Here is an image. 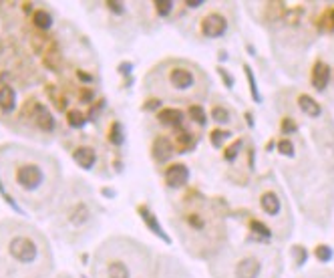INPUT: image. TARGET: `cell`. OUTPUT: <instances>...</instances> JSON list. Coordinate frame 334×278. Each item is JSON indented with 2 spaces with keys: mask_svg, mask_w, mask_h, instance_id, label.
<instances>
[{
  "mask_svg": "<svg viewBox=\"0 0 334 278\" xmlns=\"http://www.w3.org/2000/svg\"><path fill=\"white\" fill-rule=\"evenodd\" d=\"M228 31V20L224 14L219 12H212L202 20V32L208 38H217V36H224V32Z\"/></svg>",
  "mask_w": 334,
  "mask_h": 278,
  "instance_id": "obj_3",
  "label": "cell"
},
{
  "mask_svg": "<svg viewBox=\"0 0 334 278\" xmlns=\"http://www.w3.org/2000/svg\"><path fill=\"white\" fill-rule=\"evenodd\" d=\"M187 178H189V172L183 163H173L165 172V182L169 187H182L187 182Z\"/></svg>",
  "mask_w": 334,
  "mask_h": 278,
  "instance_id": "obj_5",
  "label": "cell"
},
{
  "mask_svg": "<svg viewBox=\"0 0 334 278\" xmlns=\"http://www.w3.org/2000/svg\"><path fill=\"white\" fill-rule=\"evenodd\" d=\"M226 137H230L228 131H219V129H215V131L212 133V143H213V145H221V141H224Z\"/></svg>",
  "mask_w": 334,
  "mask_h": 278,
  "instance_id": "obj_26",
  "label": "cell"
},
{
  "mask_svg": "<svg viewBox=\"0 0 334 278\" xmlns=\"http://www.w3.org/2000/svg\"><path fill=\"white\" fill-rule=\"evenodd\" d=\"M32 20H34V27H36L38 31H49V29L53 27V16H51V12H47V10H36L34 16H32Z\"/></svg>",
  "mask_w": 334,
  "mask_h": 278,
  "instance_id": "obj_17",
  "label": "cell"
},
{
  "mask_svg": "<svg viewBox=\"0 0 334 278\" xmlns=\"http://www.w3.org/2000/svg\"><path fill=\"white\" fill-rule=\"evenodd\" d=\"M219 73H221V77H224V81H226L228 87H232V85H234V79H230V75H228L224 69H219Z\"/></svg>",
  "mask_w": 334,
  "mask_h": 278,
  "instance_id": "obj_29",
  "label": "cell"
},
{
  "mask_svg": "<svg viewBox=\"0 0 334 278\" xmlns=\"http://www.w3.org/2000/svg\"><path fill=\"white\" fill-rule=\"evenodd\" d=\"M262 270V264L256 256H248V258H243L238 262L236 266V278H258Z\"/></svg>",
  "mask_w": 334,
  "mask_h": 278,
  "instance_id": "obj_6",
  "label": "cell"
},
{
  "mask_svg": "<svg viewBox=\"0 0 334 278\" xmlns=\"http://www.w3.org/2000/svg\"><path fill=\"white\" fill-rule=\"evenodd\" d=\"M8 256L22 266H30L38 260V244L27 234H16L8 240Z\"/></svg>",
  "mask_w": 334,
  "mask_h": 278,
  "instance_id": "obj_2",
  "label": "cell"
},
{
  "mask_svg": "<svg viewBox=\"0 0 334 278\" xmlns=\"http://www.w3.org/2000/svg\"><path fill=\"white\" fill-rule=\"evenodd\" d=\"M89 218H91V212H89V206L87 204H75L69 212V224H73L75 228H81L89 222Z\"/></svg>",
  "mask_w": 334,
  "mask_h": 278,
  "instance_id": "obj_10",
  "label": "cell"
},
{
  "mask_svg": "<svg viewBox=\"0 0 334 278\" xmlns=\"http://www.w3.org/2000/svg\"><path fill=\"white\" fill-rule=\"evenodd\" d=\"M314 256L320 260V262H328L330 258H332V250L328 248V246H316V250H314Z\"/></svg>",
  "mask_w": 334,
  "mask_h": 278,
  "instance_id": "obj_22",
  "label": "cell"
},
{
  "mask_svg": "<svg viewBox=\"0 0 334 278\" xmlns=\"http://www.w3.org/2000/svg\"><path fill=\"white\" fill-rule=\"evenodd\" d=\"M330 23H332V27H334V10L330 12Z\"/></svg>",
  "mask_w": 334,
  "mask_h": 278,
  "instance_id": "obj_30",
  "label": "cell"
},
{
  "mask_svg": "<svg viewBox=\"0 0 334 278\" xmlns=\"http://www.w3.org/2000/svg\"><path fill=\"white\" fill-rule=\"evenodd\" d=\"M240 147H242V141L234 143V147H228V149H226V159H236V155H238V152H240Z\"/></svg>",
  "mask_w": 334,
  "mask_h": 278,
  "instance_id": "obj_27",
  "label": "cell"
},
{
  "mask_svg": "<svg viewBox=\"0 0 334 278\" xmlns=\"http://www.w3.org/2000/svg\"><path fill=\"white\" fill-rule=\"evenodd\" d=\"M282 129H284L286 133H292V131H296V123H294L292 119H284V121H282Z\"/></svg>",
  "mask_w": 334,
  "mask_h": 278,
  "instance_id": "obj_28",
  "label": "cell"
},
{
  "mask_svg": "<svg viewBox=\"0 0 334 278\" xmlns=\"http://www.w3.org/2000/svg\"><path fill=\"white\" fill-rule=\"evenodd\" d=\"M151 154H153V159L157 161V163H165L173 155V145L167 141V137H157V139H155V143H153Z\"/></svg>",
  "mask_w": 334,
  "mask_h": 278,
  "instance_id": "obj_7",
  "label": "cell"
},
{
  "mask_svg": "<svg viewBox=\"0 0 334 278\" xmlns=\"http://www.w3.org/2000/svg\"><path fill=\"white\" fill-rule=\"evenodd\" d=\"M34 121H36V125H38V129H42V131H53L55 125H57L53 113L47 109V107H42V105L36 107V111H34Z\"/></svg>",
  "mask_w": 334,
  "mask_h": 278,
  "instance_id": "obj_12",
  "label": "cell"
},
{
  "mask_svg": "<svg viewBox=\"0 0 334 278\" xmlns=\"http://www.w3.org/2000/svg\"><path fill=\"white\" fill-rule=\"evenodd\" d=\"M0 155H4L6 161V174L8 184L18 191V196H25L27 200H32L36 196H42V191L49 187L53 174L49 165L42 161V155H36L29 149H2Z\"/></svg>",
  "mask_w": 334,
  "mask_h": 278,
  "instance_id": "obj_1",
  "label": "cell"
},
{
  "mask_svg": "<svg viewBox=\"0 0 334 278\" xmlns=\"http://www.w3.org/2000/svg\"><path fill=\"white\" fill-rule=\"evenodd\" d=\"M167 81H169V85H171L173 89H177V91H187L189 87H193L195 77H193V73H191L187 67H175V69H171Z\"/></svg>",
  "mask_w": 334,
  "mask_h": 278,
  "instance_id": "obj_4",
  "label": "cell"
},
{
  "mask_svg": "<svg viewBox=\"0 0 334 278\" xmlns=\"http://www.w3.org/2000/svg\"><path fill=\"white\" fill-rule=\"evenodd\" d=\"M159 121L163 125H169V127H180L182 121H183V113L177 111V109H163L159 113Z\"/></svg>",
  "mask_w": 334,
  "mask_h": 278,
  "instance_id": "obj_16",
  "label": "cell"
},
{
  "mask_svg": "<svg viewBox=\"0 0 334 278\" xmlns=\"http://www.w3.org/2000/svg\"><path fill=\"white\" fill-rule=\"evenodd\" d=\"M66 121H69L73 127H83L85 117H83L81 111H69V115H66Z\"/></svg>",
  "mask_w": 334,
  "mask_h": 278,
  "instance_id": "obj_24",
  "label": "cell"
},
{
  "mask_svg": "<svg viewBox=\"0 0 334 278\" xmlns=\"http://www.w3.org/2000/svg\"><path fill=\"white\" fill-rule=\"evenodd\" d=\"M73 159H75L81 167L91 169V167L95 165V161H97V154H95V149H93V147L83 145V147H77L75 152H73Z\"/></svg>",
  "mask_w": 334,
  "mask_h": 278,
  "instance_id": "obj_9",
  "label": "cell"
},
{
  "mask_svg": "<svg viewBox=\"0 0 334 278\" xmlns=\"http://www.w3.org/2000/svg\"><path fill=\"white\" fill-rule=\"evenodd\" d=\"M278 152H280L282 155H286V157H294V154H296L292 141H288V139H284V141L278 143Z\"/></svg>",
  "mask_w": 334,
  "mask_h": 278,
  "instance_id": "obj_21",
  "label": "cell"
},
{
  "mask_svg": "<svg viewBox=\"0 0 334 278\" xmlns=\"http://www.w3.org/2000/svg\"><path fill=\"white\" fill-rule=\"evenodd\" d=\"M105 278H131V270L123 260H111L103 270Z\"/></svg>",
  "mask_w": 334,
  "mask_h": 278,
  "instance_id": "obj_11",
  "label": "cell"
},
{
  "mask_svg": "<svg viewBox=\"0 0 334 278\" xmlns=\"http://www.w3.org/2000/svg\"><path fill=\"white\" fill-rule=\"evenodd\" d=\"M212 117H213L215 123H221V125L232 119V115H230V111L226 109V107H213V109H212Z\"/></svg>",
  "mask_w": 334,
  "mask_h": 278,
  "instance_id": "obj_18",
  "label": "cell"
},
{
  "mask_svg": "<svg viewBox=\"0 0 334 278\" xmlns=\"http://www.w3.org/2000/svg\"><path fill=\"white\" fill-rule=\"evenodd\" d=\"M155 8H157V12H159V16H167V14L171 12V8H173V4L169 2V0H157V2H155Z\"/></svg>",
  "mask_w": 334,
  "mask_h": 278,
  "instance_id": "obj_25",
  "label": "cell"
},
{
  "mask_svg": "<svg viewBox=\"0 0 334 278\" xmlns=\"http://www.w3.org/2000/svg\"><path fill=\"white\" fill-rule=\"evenodd\" d=\"M16 107V95L12 91V87H0V109H2L4 113H10L14 111Z\"/></svg>",
  "mask_w": 334,
  "mask_h": 278,
  "instance_id": "obj_15",
  "label": "cell"
},
{
  "mask_svg": "<svg viewBox=\"0 0 334 278\" xmlns=\"http://www.w3.org/2000/svg\"><path fill=\"white\" fill-rule=\"evenodd\" d=\"M260 206L268 216H276V214L280 212V198L274 194V191H264V194L260 196Z\"/></svg>",
  "mask_w": 334,
  "mask_h": 278,
  "instance_id": "obj_13",
  "label": "cell"
},
{
  "mask_svg": "<svg viewBox=\"0 0 334 278\" xmlns=\"http://www.w3.org/2000/svg\"><path fill=\"white\" fill-rule=\"evenodd\" d=\"M328 81H330V67L326 65V62L318 61L316 65H314V69H312V85H314V89L324 91L328 87Z\"/></svg>",
  "mask_w": 334,
  "mask_h": 278,
  "instance_id": "obj_8",
  "label": "cell"
},
{
  "mask_svg": "<svg viewBox=\"0 0 334 278\" xmlns=\"http://www.w3.org/2000/svg\"><path fill=\"white\" fill-rule=\"evenodd\" d=\"M250 228H252V232H254V234H258V238H262V240H264V238L268 240V238L272 236L270 230L266 228L264 224H260V222H252V224H250Z\"/></svg>",
  "mask_w": 334,
  "mask_h": 278,
  "instance_id": "obj_19",
  "label": "cell"
},
{
  "mask_svg": "<svg viewBox=\"0 0 334 278\" xmlns=\"http://www.w3.org/2000/svg\"><path fill=\"white\" fill-rule=\"evenodd\" d=\"M243 71H246V75H248V81H250V87H252V97H254V101H256V103H260V101H262V97H260V93H258V87H256V81H254V73H252V69L246 65V67H243Z\"/></svg>",
  "mask_w": 334,
  "mask_h": 278,
  "instance_id": "obj_20",
  "label": "cell"
},
{
  "mask_svg": "<svg viewBox=\"0 0 334 278\" xmlns=\"http://www.w3.org/2000/svg\"><path fill=\"white\" fill-rule=\"evenodd\" d=\"M189 115H191V119H193L195 123H199V125L206 123V115H204V109H202V107H197V105L189 107Z\"/></svg>",
  "mask_w": 334,
  "mask_h": 278,
  "instance_id": "obj_23",
  "label": "cell"
},
{
  "mask_svg": "<svg viewBox=\"0 0 334 278\" xmlns=\"http://www.w3.org/2000/svg\"><path fill=\"white\" fill-rule=\"evenodd\" d=\"M298 105H300L302 113H306L308 117H320V113H322L320 105H318L312 97H310V95H300V97H298Z\"/></svg>",
  "mask_w": 334,
  "mask_h": 278,
  "instance_id": "obj_14",
  "label": "cell"
}]
</instances>
